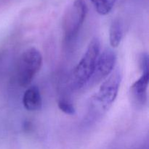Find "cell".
Instances as JSON below:
<instances>
[{"mask_svg": "<svg viewBox=\"0 0 149 149\" xmlns=\"http://www.w3.org/2000/svg\"><path fill=\"white\" fill-rule=\"evenodd\" d=\"M100 50V41L97 38H93L73 73L72 85L74 88L80 89L89 82L94 71Z\"/></svg>", "mask_w": 149, "mask_h": 149, "instance_id": "6da1fadb", "label": "cell"}, {"mask_svg": "<svg viewBox=\"0 0 149 149\" xmlns=\"http://www.w3.org/2000/svg\"><path fill=\"white\" fill-rule=\"evenodd\" d=\"M42 65V55L37 49L31 47L22 53L17 62V78L19 84L26 87L31 83Z\"/></svg>", "mask_w": 149, "mask_h": 149, "instance_id": "7a4b0ae2", "label": "cell"}, {"mask_svg": "<svg viewBox=\"0 0 149 149\" xmlns=\"http://www.w3.org/2000/svg\"><path fill=\"white\" fill-rule=\"evenodd\" d=\"M121 83V74L116 70L102 83L98 92L92 99V107L94 110L104 112L109 109L117 97Z\"/></svg>", "mask_w": 149, "mask_h": 149, "instance_id": "3957f363", "label": "cell"}, {"mask_svg": "<svg viewBox=\"0 0 149 149\" xmlns=\"http://www.w3.org/2000/svg\"><path fill=\"white\" fill-rule=\"evenodd\" d=\"M87 13V7L83 0H76L68 7L63 17V30L66 41L75 39L78 34Z\"/></svg>", "mask_w": 149, "mask_h": 149, "instance_id": "277c9868", "label": "cell"}, {"mask_svg": "<svg viewBox=\"0 0 149 149\" xmlns=\"http://www.w3.org/2000/svg\"><path fill=\"white\" fill-rule=\"evenodd\" d=\"M116 56L112 49H106L99 54L89 84H95L107 78L112 72L116 63Z\"/></svg>", "mask_w": 149, "mask_h": 149, "instance_id": "5b68a950", "label": "cell"}, {"mask_svg": "<svg viewBox=\"0 0 149 149\" xmlns=\"http://www.w3.org/2000/svg\"><path fill=\"white\" fill-rule=\"evenodd\" d=\"M149 83V71H142L141 77L130 87L132 100L137 106H143L147 100V89Z\"/></svg>", "mask_w": 149, "mask_h": 149, "instance_id": "8992f818", "label": "cell"}, {"mask_svg": "<svg viewBox=\"0 0 149 149\" xmlns=\"http://www.w3.org/2000/svg\"><path fill=\"white\" fill-rule=\"evenodd\" d=\"M23 104L25 109L30 111L41 109L42 106V96L36 86H32L25 92L23 97Z\"/></svg>", "mask_w": 149, "mask_h": 149, "instance_id": "52a82bcc", "label": "cell"}, {"mask_svg": "<svg viewBox=\"0 0 149 149\" xmlns=\"http://www.w3.org/2000/svg\"><path fill=\"white\" fill-rule=\"evenodd\" d=\"M122 38V27L119 20H114L111 23L109 30V40L112 47H117Z\"/></svg>", "mask_w": 149, "mask_h": 149, "instance_id": "ba28073f", "label": "cell"}, {"mask_svg": "<svg viewBox=\"0 0 149 149\" xmlns=\"http://www.w3.org/2000/svg\"><path fill=\"white\" fill-rule=\"evenodd\" d=\"M95 7L97 13L102 15H106L110 13L112 7L110 5L108 0H91Z\"/></svg>", "mask_w": 149, "mask_h": 149, "instance_id": "9c48e42d", "label": "cell"}, {"mask_svg": "<svg viewBox=\"0 0 149 149\" xmlns=\"http://www.w3.org/2000/svg\"><path fill=\"white\" fill-rule=\"evenodd\" d=\"M58 108L61 111L68 115H74L75 113V109L71 103L64 100H61L58 102Z\"/></svg>", "mask_w": 149, "mask_h": 149, "instance_id": "30bf717a", "label": "cell"}]
</instances>
